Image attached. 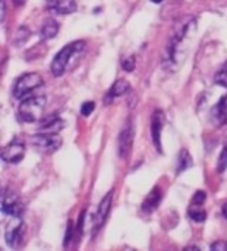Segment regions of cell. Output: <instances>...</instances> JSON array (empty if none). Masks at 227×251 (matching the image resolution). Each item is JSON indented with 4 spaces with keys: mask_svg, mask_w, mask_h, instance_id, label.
I'll use <instances>...</instances> for the list:
<instances>
[{
    "mask_svg": "<svg viewBox=\"0 0 227 251\" xmlns=\"http://www.w3.org/2000/svg\"><path fill=\"white\" fill-rule=\"evenodd\" d=\"M195 27H196V20L193 17H187L186 20H183V23H179L175 28L162 57V66L166 70H176L180 57V46L185 44V41L190 36L192 30H195Z\"/></svg>",
    "mask_w": 227,
    "mask_h": 251,
    "instance_id": "obj_1",
    "label": "cell"
},
{
    "mask_svg": "<svg viewBox=\"0 0 227 251\" xmlns=\"http://www.w3.org/2000/svg\"><path fill=\"white\" fill-rule=\"evenodd\" d=\"M87 49V44L84 40H77V41H71L67 46H64L58 53L55 54V57L51 61V74L54 77H61L66 74L70 67L76 64L81 58V55L84 54Z\"/></svg>",
    "mask_w": 227,
    "mask_h": 251,
    "instance_id": "obj_2",
    "label": "cell"
},
{
    "mask_svg": "<svg viewBox=\"0 0 227 251\" xmlns=\"http://www.w3.org/2000/svg\"><path fill=\"white\" fill-rule=\"evenodd\" d=\"M47 104L44 95H34L23 100L19 105V118L26 124H34L43 118V112Z\"/></svg>",
    "mask_w": 227,
    "mask_h": 251,
    "instance_id": "obj_3",
    "label": "cell"
},
{
    "mask_svg": "<svg viewBox=\"0 0 227 251\" xmlns=\"http://www.w3.org/2000/svg\"><path fill=\"white\" fill-rule=\"evenodd\" d=\"M44 84V79L39 73H27L23 74L22 77L16 79L13 87V97L17 100H23L30 93H33L34 90L40 88Z\"/></svg>",
    "mask_w": 227,
    "mask_h": 251,
    "instance_id": "obj_4",
    "label": "cell"
},
{
    "mask_svg": "<svg viewBox=\"0 0 227 251\" xmlns=\"http://www.w3.org/2000/svg\"><path fill=\"white\" fill-rule=\"evenodd\" d=\"M31 142H33V145L37 148V151H40L41 153L51 155V153L57 152L61 148L63 138L58 133L39 132L33 135Z\"/></svg>",
    "mask_w": 227,
    "mask_h": 251,
    "instance_id": "obj_5",
    "label": "cell"
},
{
    "mask_svg": "<svg viewBox=\"0 0 227 251\" xmlns=\"http://www.w3.org/2000/svg\"><path fill=\"white\" fill-rule=\"evenodd\" d=\"M12 219L13 220L6 227L4 238L10 249H19L23 244V240L26 236V225L22 220V217H12Z\"/></svg>",
    "mask_w": 227,
    "mask_h": 251,
    "instance_id": "obj_6",
    "label": "cell"
},
{
    "mask_svg": "<svg viewBox=\"0 0 227 251\" xmlns=\"http://www.w3.org/2000/svg\"><path fill=\"white\" fill-rule=\"evenodd\" d=\"M134 125L132 119H128L125 125L122 126L120 136H118V153L122 159H128L131 152H132V145H134Z\"/></svg>",
    "mask_w": 227,
    "mask_h": 251,
    "instance_id": "obj_7",
    "label": "cell"
},
{
    "mask_svg": "<svg viewBox=\"0 0 227 251\" xmlns=\"http://www.w3.org/2000/svg\"><path fill=\"white\" fill-rule=\"evenodd\" d=\"M1 213L12 217H22L23 213V204L20 199L9 189H4L1 195Z\"/></svg>",
    "mask_w": 227,
    "mask_h": 251,
    "instance_id": "obj_8",
    "label": "cell"
},
{
    "mask_svg": "<svg viewBox=\"0 0 227 251\" xmlns=\"http://www.w3.org/2000/svg\"><path fill=\"white\" fill-rule=\"evenodd\" d=\"M25 153H26L25 144L14 139L1 149V159L6 163H19L22 159L25 158Z\"/></svg>",
    "mask_w": 227,
    "mask_h": 251,
    "instance_id": "obj_9",
    "label": "cell"
},
{
    "mask_svg": "<svg viewBox=\"0 0 227 251\" xmlns=\"http://www.w3.org/2000/svg\"><path fill=\"white\" fill-rule=\"evenodd\" d=\"M165 124V115L160 109H155L151 118V135H152V142L156 148V151L162 153V144H160V135Z\"/></svg>",
    "mask_w": 227,
    "mask_h": 251,
    "instance_id": "obj_10",
    "label": "cell"
},
{
    "mask_svg": "<svg viewBox=\"0 0 227 251\" xmlns=\"http://www.w3.org/2000/svg\"><path fill=\"white\" fill-rule=\"evenodd\" d=\"M112 196H114V190H109L107 195L102 198V200L100 201V206H98L97 214H95V222H94L95 230L101 228L104 226V223L107 222L108 214H109L111 207H112Z\"/></svg>",
    "mask_w": 227,
    "mask_h": 251,
    "instance_id": "obj_11",
    "label": "cell"
},
{
    "mask_svg": "<svg viewBox=\"0 0 227 251\" xmlns=\"http://www.w3.org/2000/svg\"><path fill=\"white\" fill-rule=\"evenodd\" d=\"M46 7L49 12L57 14H71L77 10L76 0H46Z\"/></svg>",
    "mask_w": 227,
    "mask_h": 251,
    "instance_id": "obj_12",
    "label": "cell"
},
{
    "mask_svg": "<svg viewBox=\"0 0 227 251\" xmlns=\"http://www.w3.org/2000/svg\"><path fill=\"white\" fill-rule=\"evenodd\" d=\"M210 121L216 126H222L227 124V95L222 97L220 101L212 108Z\"/></svg>",
    "mask_w": 227,
    "mask_h": 251,
    "instance_id": "obj_13",
    "label": "cell"
},
{
    "mask_svg": "<svg viewBox=\"0 0 227 251\" xmlns=\"http://www.w3.org/2000/svg\"><path fill=\"white\" fill-rule=\"evenodd\" d=\"M160 199H162V190H160V187L155 186V187L151 190V193L147 196V199L144 200V203H142V210L145 213H152L158 206H159Z\"/></svg>",
    "mask_w": 227,
    "mask_h": 251,
    "instance_id": "obj_14",
    "label": "cell"
},
{
    "mask_svg": "<svg viewBox=\"0 0 227 251\" xmlns=\"http://www.w3.org/2000/svg\"><path fill=\"white\" fill-rule=\"evenodd\" d=\"M129 82L128 81H125V79H117L114 84H112V87L109 88V91L107 94V102L109 104V101L111 100H115V98H118V97H122L124 94H126L129 91Z\"/></svg>",
    "mask_w": 227,
    "mask_h": 251,
    "instance_id": "obj_15",
    "label": "cell"
},
{
    "mask_svg": "<svg viewBox=\"0 0 227 251\" xmlns=\"http://www.w3.org/2000/svg\"><path fill=\"white\" fill-rule=\"evenodd\" d=\"M60 30L58 23L54 19H46L43 26L40 28V39L41 40H51L57 36Z\"/></svg>",
    "mask_w": 227,
    "mask_h": 251,
    "instance_id": "obj_16",
    "label": "cell"
},
{
    "mask_svg": "<svg viewBox=\"0 0 227 251\" xmlns=\"http://www.w3.org/2000/svg\"><path fill=\"white\" fill-rule=\"evenodd\" d=\"M64 128V121L58 117H51V118L46 119L39 128V132H53L58 133Z\"/></svg>",
    "mask_w": 227,
    "mask_h": 251,
    "instance_id": "obj_17",
    "label": "cell"
},
{
    "mask_svg": "<svg viewBox=\"0 0 227 251\" xmlns=\"http://www.w3.org/2000/svg\"><path fill=\"white\" fill-rule=\"evenodd\" d=\"M193 166V160L190 153L187 152L186 149H182L180 153H179V158H177V168H176V175H180L183 173L186 169Z\"/></svg>",
    "mask_w": 227,
    "mask_h": 251,
    "instance_id": "obj_18",
    "label": "cell"
},
{
    "mask_svg": "<svg viewBox=\"0 0 227 251\" xmlns=\"http://www.w3.org/2000/svg\"><path fill=\"white\" fill-rule=\"evenodd\" d=\"M28 37H30V30H28V27L27 26L19 27V28H17V31H16V34H14V39H13L16 47L23 46L27 40H28Z\"/></svg>",
    "mask_w": 227,
    "mask_h": 251,
    "instance_id": "obj_19",
    "label": "cell"
},
{
    "mask_svg": "<svg viewBox=\"0 0 227 251\" xmlns=\"http://www.w3.org/2000/svg\"><path fill=\"white\" fill-rule=\"evenodd\" d=\"M189 216H190L192 220H195V222H198V223L206 220V212L202 209V206H192V204H190Z\"/></svg>",
    "mask_w": 227,
    "mask_h": 251,
    "instance_id": "obj_20",
    "label": "cell"
},
{
    "mask_svg": "<svg viewBox=\"0 0 227 251\" xmlns=\"http://www.w3.org/2000/svg\"><path fill=\"white\" fill-rule=\"evenodd\" d=\"M214 82H216L217 85H222V87L227 88V61L223 66L220 67L219 71L216 73V75H214Z\"/></svg>",
    "mask_w": 227,
    "mask_h": 251,
    "instance_id": "obj_21",
    "label": "cell"
},
{
    "mask_svg": "<svg viewBox=\"0 0 227 251\" xmlns=\"http://www.w3.org/2000/svg\"><path fill=\"white\" fill-rule=\"evenodd\" d=\"M206 192H203V190H198L196 193H195V196L192 198V206H203L204 204V201H206Z\"/></svg>",
    "mask_w": 227,
    "mask_h": 251,
    "instance_id": "obj_22",
    "label": "cell"
},
{
    "mask_svg": "<svg viewBox=\"0 0 227 251\" xmlns=\"http://www.w3.org/2000/svg\"><path fill=\"white\" fill-rule=\"evenodd\" d=\"M226 169H227V145L225 146V149H223V152H222V155H220V158H219L217 172L222 173V172H225Z\"/></svg>",
    "mask_w": 227,
    "mask_h": 251,
    "instance_id": "obj_23",
    "label": "cell"
},
{
    "mask_svg": "<svg viewBox=\"0 0 227 251\" xmlns=\"http://www.w3.org/2000/svg\"><path fill=\"white\" fill-rule=\"evenodd\" d=\"M94 109H95V102H93V101H87V102H84V104L81 105V115H82V117H88V115L93 114Z\"/></svg>",
    "mask_w": 227,
    "mask_h": 251,
    "instance_id": "obj_24",
    "label": "cell"
},
{
    "mask_svg": "<svg viewBox=\"0 0 227 251\" xmlns=\"http://www.w3.org/2000/svg\"><path fill=\"white\" fill-rule=\"evenodd\" d=\"M122 68L125 70V71H128V73H131L132 70L135 68V57L134 55H129V57H126L124 61H122Z\"/></svg>",
    "mask_w": 227,
    "mask_h": 251,
    "instance_id": "obj_25",
    "label": "cell"
},
{
    "mask_svg": "<svg viewBox=\"0 0 227 251\" xmlns=\"http://www.w3.org/2000/svg\"><path fill=\"white\" fill-rule=\"evenodd\" d=\"M210 250L227 251V243L226 241H223V240H220V241H216V243H213V244L210 246Z\"/></svg>",
    "mask_w": 227,
    "mask_h": 251,
    "instance_id": "obj_26",
    "label": "cell"
},
{
    "mask_svg": "<svg viewBox=\"0 0 227 251\" xmlns=\"http://www.w3.org/2000/svg\"><path fill=\"white\" fill-rule=\"evenodd\" d=\"M73 233H74V227H73V223L70 222V223H68L67 233H66V240H64V247H67L68 244L71 243V240H73Z\"/></svg>",
    "mask_w": 227,
    "mask_h": 251,
    "instance_id": "obj_27",
    "label": "cell"
},
{
    "mask_svg": "<svg viewBox=\"0 0 227 251\" xmlns=\"http://www.w3.org/2000/svg\"><path fill=\"white\" fill-rule=\"evenodd\" d=\"M13 3L16 6H20V4H25L26 3V0H13Z\"/></svg>",
    "mask_w": 227,
    "mask_h": 251,
    "instance_id": "obj_28",
    "label": "cell"
},
{
    "mask_svg": "<svg viewBox=\"0 0 227 251\" xmlns=\"http://www.w3.org/2000/svg\"><path fill=\"white\" fill-rule=\"evenodd\" d=\"M222 212H223V216H225V217L227 219V203H225V204H223V209H222Z\"/></svg>",
    "mask_w": 227,
    "mask_h": 251,
    "instance_id": "obj_29",
    "label": "cell"
},
{
    "mask_svg": "<svg viewBox=\"0 0 227 251\" xmlns=\"http://www.w3.org/2000/svg\"><path fill=\"white\" fill-rule=\"evenodd\" d=\"M185 250H201L199 247H186Z\"/></svg>",
    "mask_w": 227,
    "mask_h": 251,
    "instance_id": "obj_30",
    "label": "cell"
},
{
    "mask_svg": "<svg viewBox=\"0 0 227 251\" xmlns=\"http://www.w3.org/2000/svg\"><path fill=\"white\" fill-rule=\"evenodd\" d=\"M151 1H152V3H156V4H158V3H162L163 0H151Z\"/></svg>",
    "mask_w": 227,
    "mask_h": 251,
    "instance_id": "obj_31",
    "label": "cell"
}]
</instances>
